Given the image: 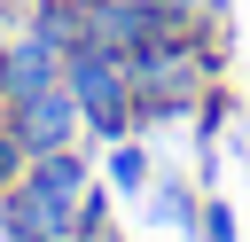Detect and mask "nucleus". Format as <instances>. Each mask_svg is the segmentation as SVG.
Returning a JSON list of instances; mask_svg holds the SVG:
<instances>
[{"label":"nucleus","mask_w":250,"mask_h":242,"mask_svg":"<svg viewBox=\"0 0 250 242\" xmlns=\"http://www.w3.org/2000/svg\"><path fill=\"white\" fill-rule=\"evenodd\" d=\"M94 211H109V187L86 172L78 148H55V156H31L23 180L0 195V234L8 242H70Z\"/></svg>","instance_id":"nucleus-1"},{"label":"nucleus","mask_w":250,"mask_h":242,"mask_svg":"<svg viewBox=\"0 0 250 242\" xmlns=\"http://www.w3.org/2000/svg\"><path fill=\"white\" fill-rule=\"evenodd\" d=\"M125 78H133L141 125L188 117V109H203V94H211V78H219V47H211V31H164V39H148L141 55H125Z\"/></svg>","instance_id":"nucleus-2"},{"label":"nucleus","mask_w":250,"mask_h":242,"mask_svg":"<svg viewBox=\"0 0 250 242\" xmlns=\"http://www.w3.org/2000/svg\"><path fill=\"white\" fill-rule=\"evenodd\" d=\"M62 78H70V94H78L94 141H125V133L141 125V101H133V78H125V55H117V47L78 39V47L62 55Z\"/></svg>","instance_id":"nucleus-3"},{"label":"nucleus","mask_w":250,"mask_h":242,"mask_svg":"<svg viewBox=\"0 0 250 242\" xmlns=\"http://www.w3.org/2000/svg\"><path fill=\"white\" fill-rule=\"evenodd\" d=\"M8 125H16V141H23L31 156H55V148H78L86 109H78L70 78H55V86H39V94H16V101H8Z\"/></svg>","instance_id":"nucleus-4"},{"label":"nucleus","mask_w":250,"mask_h":242,"mask_svg":"<svg viewBox=\"0 0 250 242\" xmlns=\"http://www.w3.org/2000/svg\"><path fill=\"white\" fill-rule=\"evenodd\" d=\"M172 23L148 8V0H86V39L94 47H117V55H141L148 39H164Z\"/></svg>","instance_id":"nucleus-5"},{"label":"nucleus","mask_w":250,"mask_h":242,"mask_svg":"<svg viewBox=\"0 0 250 242\" xmlns=\"http://www.w3.org/2000/svg\"><path fill=\"white\" fill-rule=\"evenodd\" d=\"M62 78V55L47 47V39H31V31H16L8 39V101L16 94H39V86H55Z\"/></svg>","instance_id":"nucleus-6"},{"label":"nucleus","mask_w":250,"mask_h":242,"mask_svg":"<svg viewBox=\"0 0 250 242\" xmlns=\"http://www.w3.org/2000/svg\"><path fill=\"white\" fill-rule=\"evenodd\" d=\"M148 211H156L164 226H195V211H203V203H195V187H188V180H156V187H148Z\"/></svg>","instance_id":"nucleus-7"},{"label":"nucleus","mask_w":250,"mask_h":242,"mask_svg":"<svg viewBox=\"0 0 250 242\" xmlns=\"http://www.w3.org/2000/svg\"><path fill=\"white\" fill-rule=\"evenodd\" d=\"M109 187H148V156H141V141L125 133V141H109Z\"/></svg>","instance_id":"nucleus-8"},{"label":"nucleus","mask_w":250,"mask_h":242,"mask_svg":"<svg viewBox=\"0 0 250 242\" xmlns=\"http://www.w3.org/2000/svg\"><path fill=\"white\" fill-rule=\"evenodd\" d=\"M23 164H31V148H23V141H16V125L0 117V195H8L16 180H23Z\"/></svg>","instance_id":"nucleus-9"},{"label":"nucleus","mask_w":250,"mask_h":242,"mask_svg":"<svg viewBox=\"0 0 250 242\" xmlns=\"http://www.w3.org/2000/svg\"><path fill=\"white\" fill-rule=\"evenodd\" d=\"M195 234H203V242H234V211H227V203H203V211H195Z\"/></svg>","instance_id":"nucleus-10"},{"label":"nucleus","mask_w":250,"mask_h":242,"mask_svg":"<svg viewBox=\"0 0 250 242\" xmlns=\"http://www.w3.org/2000/svg\"><path fill=\"white\" fill-rule=\"evenodd\" d=\"M70 242H125V234H117V226H109V211H94V219H86V226H78V234H70Z\"/></svg>","instance_id":"nucleus-11"},{"label":"nucleus","mask_w":250,"mask_h":242,"mask_svg":"<svg viewBox=\"0 0 250 242\" xmlns=\"http://www.w3.org/2000/svg\"><path fill=\"white\" fill-rule=\"evenodd\" d=\"M0 117H8V39H0Z\"/></svg>","instance_id":"nucleus-12"},{"label":"nucleus","mask_w":250,"mask_h":242,"mask_svg":"<svg viewBox=\"0 0 250 242\" xmlns=\"http://www.w3.org/2000/svg\"><path fill=\"white\" fill-rule=\"evenodd\" d=\"M0 8H8V0H0Z\"/></svg>","instance_id":"nucleus-13"}]
</instances>
